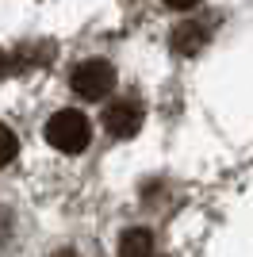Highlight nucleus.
Segmentation results:
<instances>
[{
    "label": "nucleus",
    "instance_id": "5",
    "mask_svg": "<svg viewBox=\"0 0 253 257\" xmlns=\"http://www.w3.org/2000/svg\"><path fill=\"white\" fill-rule=\"evenodd\" d=\"M119 257H154V234L135 226V230H123L119 238Z\"/></svg>",
    "mask_w": 253,
    "mask_h": 257
},
{
    "label": "nucleus",
    "instance_id": "6",
    "mask_svg": "<svg viewBox=\"0 0 253 257\" xmlns=\"http://www.w3.org/2000/svg\"><path fill=\"white\" fill-rule=\"evenodd\" d=\"M16 154H20V139H16L4 123H0V169H4V165H12V158H16Z\"/></svg>",
    "mask_w": 253,
    "mask_h": 257
},
{
    "label": "nucleus",
    "instance_id": "3",
    "mask_svg": "<svg viewBox=\"0 0 253 257\" xmlns=\"http://www.w3.org/2000/svg\"><path fill=\"white\" fill-rule=\"evenodd\" d=\"M104 127L111 139H131L142 127V104L138 100H115L104 107Z\"/></svg>",
    "mask_w": 253,
    "mask_h": 257
},
{
    "label": "nucleus",
    "instance_id": "4",
    "mask_svg": "<svg viewBox=\"0 0 253 257\" xmlns=\"http://www.w3.org/2000/svg\"><path fill=\"white\" fill-rule=\"evenodd\" d=\"M203 43H207V27L203 23H180L177 31H173V50L184 54V58L203 50Z\"/></svg>",
    "mask_w": 253,
    "mask_h": 257
},
{
    "label": "nucleus",
    "instance_id": "10",
    "mask_svg": "<svg viewBox=\"0 0 253 257\" xmlns=\"http://www.w3.org/2000/svg\"><path fill=\"white\" fill-rule=\"evenodd\" d=\"M58 257H73V253H58Z\"/></svg>",
    "mask_w": 253,
    "mask_h": 257
},
{
    "label": "nucleus",
    "instance_id": "7",
    "mask_svg": "<svg viewBox=\"0 0 253 257\" xmlns=\"http://www.w3.org/2000/svg\"><path fill=\"white\" fill-rule=\"evenodd\" d=\"M8 238H12V211H4V207H0V246H4Z\"/></svg>",
    "mask_w": 253,
    "mask_h": 257
},
{
    "label": "nucleus",
    "instance_id": "8",
    "mask_svg": "<svg viewBox=\"0 0 253 257\" xmlns=\"http://www.w3.org/2000/svg\"><path fill=\"white\" fill-rule=\"evenodd\" d=\"M169 8H196V4H200V0H165Z\"/></svg>",
    "mask_w": 253,
    "mask_h": 257
},
{
    "label": "nucleus",
    "instance_id": "2",
    "mask_svg": "<svg viewBox=\"0 0 253 257\" xmlns=\"http://www.w3.org/2000/svg\"><path fill=\"white\" fill-rule=\"evenodd\" d=\"M111 88H115V65L104 62V58L81 62L73 69V92H77V96H84V100H104Z\"/></svg>",
    "mask_w": 253,
    "mask_h": 257
},
{
    "label": "nucleus",
    "instance_id": "9",
    "mask_svg": "<svg viewBox=\"0 0 253 257\" xmlns=\"http://www.w3.org/2000/svg\"><path fill=\"white\" fill-rule=\"evenodd\" d=\"M0 73H4V54H0Z\"/></svg>",
    "mask_w": 253,
    "mask_h": 257
},
{
    "label": "nucleus",
    "instance_id": "1",
    "mask_svg": "<svg viewBox=\"0 0 253 257\" xmlns=\"http://www.w3.org/2000/svg\"><path fill=\"white\" fill-rule=\"evenodd\" d=\"M46 142L62 154H81L92 142V123L77 107H62V111H54L46 119Z\"/></svg>",
    "mask_w": 253,
    "mask_h": 257
}]
</instances>
